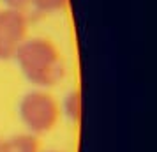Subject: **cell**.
I'll return each mask as SVG.
<instances>
[{"label": "cell", "mask_w": 157, "mask_h": 152, "mask_svg": "<svg viewBox=\"0 0 157 152\" xmlns=\"http://www.w3.org/2000/svg\"><path fill=\"white\" fill-rule=\"evenodd\" d=\"M34 88H51L65 76V62L58 46L46 37H27L13 58Z\"/></svg>", "instance_id": "1"}, {"label": "cell", "mask_w": 157, "mask_h": 152, "mask_svg": "<svg viewBox=\"0 0 157 152\" xmlns=\"http://www.w3.org/2000/svg\"><path fill=\"white\" fill-rule=\"evenodd\" d=\"M18 115L27 133L39 136L46 134L60 120V103L46 88H32L21 95L18 103Z\"/></svg>", "instance_id": "2"}, {"label": "cell", "mask_w": 157, "mask_h": 152, "mask_svg": "<svg viewBox=\"0 0 157 152\" xmlns=\"http://www.w3.org/2000/svg\"><path fill=\"white\" fill-rule=\"evenodd\" d=\"M29 37V21L21 9H0V60H13Z\"/></svg>", "instance_id": "3"}, {"label": "cell", "mask_w": 157, "mask_h": 152, "mask_svg": "<svg viewBox=\"0 0 157 152\" xmlns=\"http://www.w3.org/2000/svg\"><path fill=\"white\" fill-rule=\"evenodd\" d=\"M0 152H39V140L30 133H20L2 140Z\"/></svg>", "instance_id": "4"}, {"label": "cell", "mask_w": 157, "mask_h": 152, "mask_svg": "<svg viewBox=\"0 0 157 152\" xmlns=\"http://www.w3.org/2000/svg\"><path fill=\"white\" fill-rule=\"evenodd\" d=\"M60 113L72 124H78L83 113V99L79 88H71L60 103Z\"/></svg>", "instance_id": "5"}, {"label": "cell", "mask_w": 157, "mask_h": 152, "mask_svg": "<svg viewBox=\"0 0 157 152\" xmlns=\"http://www.w3.org/2000/svg\"><path fill=\"white\" fill-rule=\"evenodd\" d=\"M29 6H32L37 13L55 14V13H62L69 6V0H29Z\"/></svg>", "instance_id": "6"}, {"label": "cell", "mask_w": 157, "mask_h": 152, "mask_svg": "<svg viewBox=\"0 0 157 152\" xmlns=\"http://www.w3.org/2000/svg\"><path fill=\"white\" fill-rule=\"evenodd\" d=\"M4 4V7H13V9H25L29 6V0H0Z\"/></svg>", "instance_id": "7"}, {"label": "cell", "mask_w": 157, "mask_h": 152, "mask_svg": "<svg viewBox=\"0 0 157 152\" xmlns=\"http://www.w3.org/2000/svg\"><path fill=\"white\" fill-rule=\"evenodd\" d=\"M0 149H2V138H0Z\"/></svg>", "instance_id": "8"}, {"label": "cell", "mask_w": 157, "mask_h": 152, "mask_svg": "<svg viewBox=\"0 0 157 152\" xmlns=\"http://www.w3.org/2000/svg\"><path fill=\"white\" fill-rule=\"evenodd\" d=\"M46 152H58V150H46Z\"/></svg>", "instance_id": "9"}]
</instances>
